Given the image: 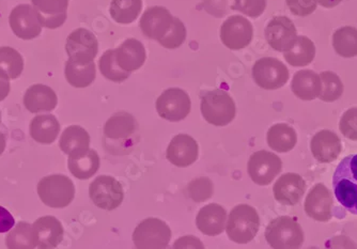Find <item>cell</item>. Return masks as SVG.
Wrapping results in <instances>:
<instances>
[{
	"mask_svg": "<svg viewBox=\"0 0 357 249\" xmlns=\"http://www.w3.org/2000/svg\"><path fill=\"white\" fill-rule=\"evenodd\" d=\"M335 196L344 209L357 215V154L346 156L333 176Z\"/></svg>",
	"mask_w": 357,
	"mask_h": 249,
	"instance_id": "1",
	"label": "cell"
},
{
	"mask_svg": "<svg viewBox=\"0 0 357 249\" xmlns=\"http://www.w3.org/2000/svg\"><path fill=\"white\" fill-rule=\"evenodd\" d=\"M260 218L256 209L248 204H238L230 212L226 225L227 234L236 244L252 242L259 232Z\"/></svg>",
	"mask_w": 357,
	"mask_h": 249,
	"instance_id": "2",
	"label": "cell"
},
{
	"mask_svg": "<svg viewBox=\"0 0 357 249\" xmlns=\"http://www.w3.org/2000/svg\"><path fill=\"white\" fill-rule=\"evenodd\" d=\"M38 195L42 202L50 208H67L75 198V186L67 176L51 174L39 181Z\"/></svg>",
	"mask_w": 357,
	"mask_h": 249,
	"instance_id": "3",
	"label": "cell"
},
{
	"mask_svg": "<svg viewBox=\"0 0 357 249\" xmlns=\"http://www.w3.org/2000/svg\"><path fill=\"white\" fill-rule=\"evenodd\" d=\"M266 240L272 248H300L304 243V231L296 218L289 216L271 220L266 229Z\"/></svg>",
	"mask_w": 357,
	"mask_h": 249,
	"instance_id": "4",
	"label": "cell"
},
{
	"mask_svg": "<svg viewBox=\"0 0 357 249\" xmlns=\"http://www.w3.org/2000/svg\"><path fill=\"white\" fill-rule=\"evenodd\" d=\"M200 108L204 120L212 126H228L236 117V107L234 98L224 90L206 92L202 98Z\"/></svg>",
	"mask_w": 357,
	"mask_h": 249,
	"instance_id": "5",
	"label": "cell"
},
{
	"mask_svg": "<svg viewBox=\"0 0 357 249\" xmlns=\"http://www.w3.org/2000/svg\"><path fill=\"white\" fill-rule=\"evenodd\" d=\"M172 239L169 226L158 218H147L142 220L133 234V242L136 248H166Z\"/></svg>",
	"mask_w": 357,
	"mask_h": 249,
	"instance_id": "6",
	"label": "cell"
},
{
	"mask_svg": "<svg viewBox=\"0 0 357 249\" xmlns=\"http://www.w3.org/2000/svg\"><path fill=\"white\" fill-rule=\"evenodd\" d=\"M252 78L262 89L278 90L288 82L289 70L280 60L264 57L255 62Z\"/></svg>",
	"mask_w": 357,
	"mask_h": 249,
	"instance_id": "7",
	"label": "cell"
},
{
	"mask_svg": "<svg viewBox=\"0 0 357 249\" xmlns=\"http://www.w3.org/2000/svg\"><path fill=\"white\" fill-rule=\"evenodd\" d=\"M89 196L94 206L112 211L119 208L123 202V188L114 176H100L90 184Z\"/></svg>",
	"mask_w": 357,
	"mask_h": 249,
	"instance_id": "8",
	"label": "cell"
},
{
	"mask_svg": "<svg viewBox=\"0 0 357 249\" xmlns=\"http://www.w3.org/2000/svg\"><path fill=\"white\" fill-rule=\"evenodd\" d=\"M155 106L160 118L170 122H178L190 114L192 102L184 90L170 88L158 96Z\"/></svg>",
	"mask_w": 357,
	"mask_h": 249,
	"instance_id": "9",
	"label": "cell"
},
{
	"mask_svg": "<svg viewBox=\"0 0 357 249\" xmlns=\"http://www.w3.org/2000/svg\"><path fill=\"white\" fill-rule=\"evenodd\" d=\"M282 170V160L276 154L266 150L255 152L248 160V174L252 182L258 186H270Z\"/></svg>",
	"mask_w": 357,
	"mask_h": 249,
	"instance_id": "10",
	"label": "cell"
},
{
	"mask_svg": "<svg viewBox=\"0 0 357 249\" xmlns=\"http://www.w3.org/2000/svg\"><path fill=\"white\" fill-rule=\"evenodd\" d=\"M254 37L252 23L245 17L232 15L220 27V40L226 47L232 51H240L248 47Z\"/></svg>",
	"mask_w": 357,
	"mask_h": 249,
	"instance_id": "11",
	"label": "cell"
},
{
	"mask_svg": "<svg viewBox=\"0 0 357 249\" xmlns=\"http://www.w3.org/2000/svg\"><path fill=\"white\" fill-rule=\"evenodd\" d=\"M9 23L14 35L22 40L36 39L43 27L37 10L30 5L16 6L10 14Z\"/></svg>",
	"mask_w": 357,
	"mask_h": 249,
	"instance_id": "12",
	"label": "cell"
},
{
	"mask_svg": "<svg viewBox=\"0 0 357 249\" xmlns=\"http://www.w3.org/2000/svg\"><path fill=\"white\" fill-rule=\"evenodd\" d=\"M266 40L268 45L278 52H287L298 40L296 25L287 16H276L266 26Z\"/></svg>",
	"mask_w": 357,
	"mask_h": 249,
	"instance_id": "13",
	"label": "cell"
},
{
	"mask_svg": "<svg viewBox=\"0 0 357 249\" xmlns=\"http://www.w3.org/2000/svg\"><path fill=\"white\" fill-rule=\"evenodd\" d=\"M66 52L70 59L93 61L99 52V42L89 30L78 28L72 31L68 37Z\"/></svg>",
	"mask_w": 357,
	"mask_h": 249,
	"instance_id": "14",
	"label": "cell"
},
{
	"mask_svg": "<svg viewBox=\"0 0 357 249\" xmlns=\"http://www.w3.org/2000/svg\"><path fill=\"white\" fill-rule=\"evenodd\" d=\"M332 193L324 184H316L307 195L304 209L306 214L317 222H326L333 216Z\"/></svg>",
	"mask_w": 357,
	"mask_h": 249,
	"instance_id": "15",
	"label": "cell"
},
{
	"mask_svg": "<svg viewBox=\"0 0 357 249\" xmlns=\"http://www.w3.org/2000/svg\"><path fill=\"white\" fill-rule=\"evenodd\" d=\"M174 23V16L166 8L151 7L146 10L140 19V29L149 39L160 41L165 37Z\"/></svg>",
	"mask_w": 357,
	"mask_h": 249,
	"instance_id": "16",
	"label": "cell"
},
{
	"mask_svg": "<svg viewBox=\"0 0 357 249\" xmlns=\"http://www.w3.org/2000/svg\"><path fill=\"white\" fill-rule=\"evenodd\" d=\"M199 154V146L194 138L186 134L174 136L168 146L166 156L176 167H188L194 164Z\"/></svg>",
	"mask_w": 357,
	"mask_h": 249,
	"instance_id": "17",
	"label": "cell"
},
{
	"mask_svg": "<svg viewBox=\"0 0 357 249\" xmlns=\"http://www.w3.org/2000/svg\"><path fill=\"white\" fill-rule=\"evenodd\" d=\"M274 197L284 206H296L306 192V182L298 174H282L273 188Z\"/></svg>",
	"mask_w": 357,
	"mask_h": 249,
	"instance_id": "18",
	"label": "cell"
},
{
	"mask_svg": "<svg viewBox=\"0 0 357 249\" xmlns=\"http://www.w3.org/2000/svg\"><path fill=\"white\" fill-rule=\"evenodd\" d=\"M314 158L322 164L335 162L342 152V144L336 133L322 130L317 133L310 142Z\"/></svg>",
	"mask_w": 357,
	"mask_h": 249,
	"instance_id": "19",
	"label": "cell"
},
{
	"mask_svg": "<svg viewBox=\"0 0 357 249\" xmlns=\"http://www.w3.org/2000/svg\"><path fill=\"white\" fill-rule=\"evenodd\" d=\"M43 27L56 29L67 21L69 0H31Z\"/></svg>",
	"mask_w": 357,
	"mask_h": 249,
	"instance_id": "20",
	"label": "cell"
},
{
	"mask_svg": "<svg viewBox=\"0 0 357 249\" xmlns=\"http://www.w3.org/2000/svg\"><path fill=\"white\" fill-rule=\"evenodd\" d=\"M24 106L32 114L43 112H53L58 104L56 92L48 86L32 85L28 88L23 98Z\"/></svg>",
	"mask_w": 357,
	"mask_h": 249,
	"instance_id": "21",
	"label": "cell"
},
{
	"mask_svg": "<svg viewBox=\"0 0 357 249\" xmlns=\"http://www.w3.org/2000/svg\"><path fill=\"white\" fill-rule=\"evenodd\" d=\"M227 212L222 206L211 204L200 209L196 218V226L208 236H220L226 228Z\"/></svg>",
	"mask_w": 357,
	"mask_h": 249,
	"instance_id": "22",
	"label": "cell"
},
{
	"mask_svg": "<svg viewBox=\"0 0 357 249\" xmlns=\"http://www.w3.org/2000/svg\"><path fill=\"white\" fill-rule=\"evenodd\" d=\"M32 227L37 236L39 248H56L63 240V227L61 222L54 216H43L38 218Z\"/></svg>",
	"mask_w": 357,
	"mask_h": 249,
	"instance_id": "23",
	"label": "cell"
},
{
	"mask_svg": "<svg viewBox=\"0 0 357 249\" xmlns=\"http://www.w3.org/2000/svg\"><path fill=\"white\" fill-rule=\"evenodd\" d=\"M118 66L126 72L140 69L147 59L146 48L142 42L136 39H128L115 50Z\"/></svg>",
	"mask_w": 357,
	"mask_h": 249,
	"instance_id": "24",
	"label": "cell"
},
{
	"mask_svg": "<svg viewBox=\"0 0 357 249\" xmlns=\"http://www.w3.org/2000/svg\"><path fill=\"white\" fill-rule=\"evenodd\" d=\"M322 89L320 75L312 70L296 72L291 82V90L303 101H312L319 98Z\"/></svg>",
	"mask_w": 357,
	"mask_h": 249,
	"instance_id": "25",
	"label": "cell"
},
{
	"mask_svg": "<svg viewBox=\"0 0 357 249\" xmlns=\"http://www.w3.org/2000/svg\"><path fill=\"white\" fill-rule=\"evenodd\" d=\"M59 132V122L53 114H38L30 121V136L39 144H53L57 139Z\"/></svg>",
	"mask_w": 357,
	"mask_h": 249,
	"instance_id": "26",
	"label": "cell"
},
{
	"mask_svg": "<svg viewBox=\"0 0 357 249\" xmlns=\"http://www.w3.org/2000/svg\"><path fill=\"white\" fill-rule=\"evenodd\" d=\"M64 75L70 85L75 88H86L91 85L96 77L94 61H78L70 59L66 62Z\"/></svg>",
	"mask_w": 357,
	"mask_h": 249,
	"instance_id": "27",
	"label": "cell"
},
{
	"mask_svg": "<svg viewBox=\"0 0 357 249\" xmlns=\"http://www.w3.org/2000/svg\"><path fill=\"white\" fill-rule=\"evenodd\" d=\"M90 136L82 126H71L62 133L59 146L69 156H78L89 150Z\"/></svg>",
	"mask_w": 357,
	"mask_h": 249,
	"instance_id": "28",
	"label": "cell"
},
{
	"mask_svg": "<svg viewBox=\"0 0 357 249\" xmlns=\"http://www.w3.org/2000/svg\"><path fill=\"white\" fill-rule=\"evenodd\" d=\"M137 121L131 114L126 112L114 114L104 126V134L109 139H126L135 134Z\"/></svg>",
	"mask_w": 357,
	"mask_h": 249,
	"instance_id": "29",
	"label": "cell"
},
{
	"mask_svg": "<svg viewBox=\"0 0 357 249\" xmlns=\"http://www.w3.org/2000/svg\"><path fill=\"white\" fill-rule=\"evenodd\" d=\"M100 156L96 150L89 149L84 153L69 156L68 166L70 172L79 180H88L93 176L100 168Z\"/></svg>",
	"mask_w": 357,
	"mask_h": 249,
	"instance_id": "30",
	"label": "cell"
},
{
	"mask_svg": "<svg viewBox=\"0 0 357 249\" xmlns=\"http://www.w3.org/2000/svg\"><path fill=\"white\" fill-rule=\"evenodd\" d=\"M266 140L271 149L280 153L294 150L298 142V135L292 126L286 123H278L268 130Z\"/></svg>",
	"mask_w": 357,
	"mask_h": 249,
	"instance_id": "31",
	"label": "cell"
},
{
	"mask_svg": "<svg viewBox=\"0 0 357 249\" xmlns=\"http://www.w3.org/2000/svg\"><path fill=\"white\" fill-rule=\"evenodd\" d=\"M316 56V46L310 38L300 36L294 45L284 52L286 61L292 66H306L314 61Z\"/></svg>",
	"mask_w": 357,
	"mask_h": 249,
	"instance_id": "32",
	"label": "cell"
},
{
	"mask_svg": "<svg viewBox=\"0 0 357 249\" xmlns=\"http://www.w3.org/2000/svg\"><path fill=\"white\" fill-rule=\"evenodd\" d=\"M24 59L19 52L9 46L0 47V77L16 80L23 73Z\"/></svg>",
	"mask_w": 357,
	"mask_h": 249,
	"instance_id": "33",
	"label": "cell"
},
{
	"mask_svg": "<svg viewBox=\"0 0 357 249\" xmlns=\"http://www.w3.org/2000/svg\"><path fill=\"white\" fill-rule=\"evenodd\" d=\"M142 10V0H112L109 13L116 23L128 24L136 21Z\"/></svg>",
	"mask_w": 357,
	"mask_h": 249,
	"instance_id": "34",
	"label": "cell"
},
{
	"mask_svg": "<svg viewBox=\"0 0 357 249\" xmlns=\"http://www.w3.org/2000/svg\"><path fill=\"white\" fill-rule=\"evenodd\" d=\"M335 52L344 58L357 56V29L351 26L339 28L333 35Z\"/></svg>",
	"mask_w": 357,
	"mask_h": 249,
	"instance_id": "35",
	"label": "cell"
},
{
	"mask_svg": "<svg viewBox=\"0 0 357 249\" xmlns=\"http://www.w3.org/2000/svg\"><path fill=\"white\" fill-rule=\"evenodd\" d=\"M6 246L10 249L36 248L37 236L31 225L21 222L6 236Z\"/></svg>",
	"mask_w": 357,
	"mask_h": 249,
	"instance_id": "36",
	"label": "cell"
},
{
	"mask_svg": "<svg viewBox=\"0 0 357 249\" xmlns=\"http://www.w3.org/2000/svg\"><path fill=\"white\" fill-rule=\"evenodd\" d=\"M321 82H322V89H321V101L326 103H332L342 98L344 94V84L342 80L334 72L326 71L320 74Z\"/></svg>",
	"mask_w": 357,
	"mask_h": 249,
	"instance_id": "37",
	"label": "cell"
},
{
	"mask_svg": "<svg viewBox=\"0 0 357 249\" xmlns=\"http://www.w3.org/2000/svg\"><path fill=\"white\" fill-rule=\"evenodd\" d=\"M99 68L102 75L112 82H122L131 75L130 72L124 71L118 66L115 50H108L102 55L99 60Z\"/></svg>",
	"mask_w": 357,
	"mask_h": 249,
	"instance_id": "38",
	"label": "cell"
},
{
	"mask_svg": "<svg viewBox=\"0 0 357 249\" xmlns=\"http://www.w3.org/2000/svg\"><path fill=\"white\" fill-rule=\"evenodd\" d=\"M188 193L195 202H204L213 196L214 186L206 176L195 179L188 184Z\"/></svg>",
	"mask_w": 357,
	"mask_h": 249,
	"instance_id": "39",
	"label": "cell"
},
{
	"mask_svg": "<svg viewBox=\"0 0 357 249\" xmlns=\"http://www.w3.org/2000/svg\"><path fill=\"white\" fill-rule=\"evenodd\" d=\"M186 40V28L181 20L174 17V23L165 37L158 41L163 47L174 50L180 47Z\"/></svg>",
	"mask_w": 357,
	"mask_h": 249,
	"instance_id": "40",
	"label": "cell"
},
{
	"mask_svg": "<svg viewBox=\"0 0 357 249\" xmlns=\"http://www.w3.org/2000/svg\"><path fill=\"white\" fill-rule=\"evenodd\" d=\"M232 9L257 19L266 11V0H234Z\"/></svg>",
	"mask_w": 357,
	"mask_h": 249,
	"instance_id": "41",
	"label": "cell"
},
{
	"mask_svg": "<svg viewBox=\"0 0 357 249\" xmlns=\"http://www.w3.org/2000/svg\"><path fill=\"white\" fill-rule=\"evenodd\" d=\"M339 130L344 137L357 142V107L350 108L342 114Z\"/></svg>",
	"mask_w": 357,
	"mask_h": 249,
	"instance_id": "42",
	"label": "cell"
},
{
	"mask_svg": "<svg viewBox=\"0 0 357 249\" xmlns=\"http://www.w3.org/2000/svg\"><path fill=\"white\" fill-rule=\"evenodd\" d=\"M287 6L294 15L305 17L314 13L317 9V0H286Z\"/></svg>",
	"mask_w": 357,
	"mask_h": 249,
	"instance_id": "43",
	"label": "cell"
},
{
	"mask_svg": "<svg viewBox=\"0 0 357 249\" xmlns=\"http://www.w3.org/2000/svg\"><path fill=\"white\" fill-rule=\"evenodd\" d=\"M14 225H15V220L11 213L3 206H0V234H5L11 230Z\"/></svg>",
	"mask_w": 357,
	"mask_h": 249,
	"instance_id": "44",
	"label": "cell"
},
{
	"mask_svg": "<svg viewBox=\"0 0 357 249\" xmlns=\"http://www.w3.org/2000/svg\"><path fill=\"white\" fill-rule=\"evenodd\" d=\"M174 248H186V247H190V248H204L199 239L190 236L178 239V240L174 242Z\"/></svg>",
	"mask_w": 357,
	"mask_h": 249,
	"instance_id": "45",
	"label": "cell"
},
{
	"mask_svg": "<svg viewBox=\"0 0 357 249\" xmlns=\"http://www.w3.org/2000/svg\"><path fill=\"white\" fill-rule=\"evenodd\" d=\"M11 91L9 80L0 77V102H3Z\"/></svg>",
	"mask_w": 357,
	"mask_h": 249,
	"instance_id": "46",
	"label": "cell"
},
{
	"mask_svg": "<svg viewBox=\"0 0 357 249\" xmlns=\"http://www.w3.org/2000/svg\"><path fill=\"white\" fill-rule=\"evenodd\" d=\"M342 1V0H317V3H318L321 7L328 8V9L336 7V6H338Z\"/></svg>",
	"mask_w": 357,
	"mask_h": 249,
	"instance_id": "47",
	"label": "cell"
},
{
	"mask_svg": "<svg viewBox=\"0 0 357 249\" xmlns=\"http://www.w3.org/2000/svg\"><path fill=\"white\" fill-rule=\"evenodd\" d=\"M6 146H7V137L3 132H0V156L5 152Z\"/></svg>",
	"mask_w": 357,
	"mask_h": 249,
	"instance_id": "48",
	"label": "cell"
},
{
	"mask_svg": "<svg viewBox=\"0 0 357 249\" xmlns=\"http://www.w3.org/2000/svg\"><path fill=\"white\" fill-rule=\"evenodd\" d=\"M0 124H1V112H0Z\"/></svg>",
	"mask_w": 357,
	"mask_h": 249,
	"instance_id": "49",
	"label": "cell"
}]
</instances>
